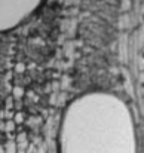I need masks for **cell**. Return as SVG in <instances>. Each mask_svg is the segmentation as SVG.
Listing matches in <instances>:
<instances>
[{
  "mask_svg": "<svg viewBox=\"0 0 144 153\" xmlns=\"http://www.w3.org/2000/svg\"><path fill=\"white\" fill-rule=\"evenodd\" d=\"M43 0H0V31L15 28L25 21Z\"/></svg>",
  "mask_w": 144,
  "mask_h": 153,
  "instance_id": "2",
  "label": "cell"
},
{
  "mask_svg": "<svg viewBox=\"0 0 144 153\" xmlns=\"http://www.w3.org/2000/svg\"><path fill=\"white\" fill-rule=\"evenodd\" d=\"M58 153H137L134 117L110 92H88L64 111Z\"/></svg>",
  "mask_w": 144,
  "mask_h": 153,
  "instance_id": "1",
  "label": "cell"
}]
</instances>
